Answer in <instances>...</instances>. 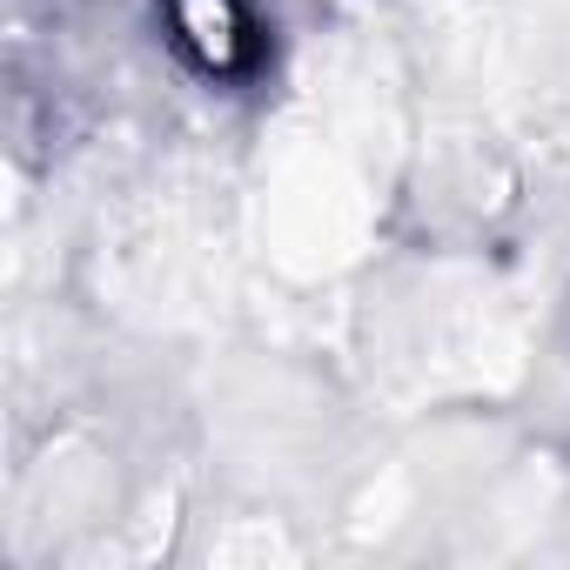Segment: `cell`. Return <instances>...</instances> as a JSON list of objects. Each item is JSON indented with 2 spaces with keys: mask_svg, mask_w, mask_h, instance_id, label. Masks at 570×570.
I'll return each mask as SVG.
<instances>
[{
  "mask_svg": "<svg viewBox=\"0 0 570 570\" xmlns=\"http://www.w3.org/2000/svg\"><path fill=\"white\" fill-rule=\"evenodd\" d=\"M168 21L208 75H235L255 55V21L242 0H168Z\"/></svg>",
  "mask_w": 570,
  "mask_h": 570,
  "instance_id": "cell-1",
  "label": "cell"
}]
</instances>
